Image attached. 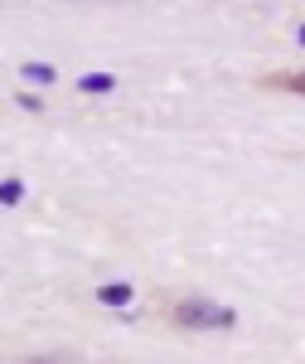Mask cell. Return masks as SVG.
Returning a JSON list of instances; mask_svg holds the SVG:
<instances>
[{"instance_id": "obj_1", "label": "cell", "mask_w": 305, "mask_h": 364, "mask_svg": "<svg viewBox=\"0 0 305 364\" xmlns=\"http://www.w3.org/2000/svg\"><path fill=\"white\" fill-rule=\"evenodd\" d=\"M238 316L223 306V301H209V296H184L179 306H174V326H184V331H228Z\"/></svg>"}, {"instance_id": "obj_2", "label": "cell", "mask_w": 305, "mask_h": 364, "mask_svg": "<svg viewBox=\"0 0 305 364\" xmlns=\"http://www.w3.org/2000/svg\"><path fill=\"white\" fill-rule=\"evenodd\" d=\"M97 301H102V306H131V301H136V287H131V282H107V287L97 291Z\"/></svg>"}, {"instance_id": "obj_3", "label": "cell", "mask_w": 305, "mask_h": 364, "mask_svg": "<svg viewBox=\"0 0 305 364\" xmlns=\"http://www.w3.org/2000/svg\"><path fill=\"white\" fill-rule=\"evenodd\" d=\"M262 83H267V87H281V92H301V97H305V73H267Z\"/></svg>"}, {"instance_id": "obj_4", "label": "cell", "mask_w": 305, "mask_h": 364, "mask_svg": "<svg viewBox=\"0 0 305 364\" xmlns=\"http://www.w3.org/2000/svg\"><path fill=\"white\" fill-rule=\"evenodd\" d=\"M78 87L97 97V92H111V87H116V78H111V73H83V78H78Z\"/></svg>"}, {"instance_id": "obj_5", "label": "cell", "mask_w": 305, "mask_h": 364, "mask_svg": "<svg viewBox=\"0 0 305 364\" xmlns=\"http://www.w3.org/2000/svg\"><path fill=\"white\" fill-rule=\"evenodd\" d=\"M20 199H25V180H15V175L0 180V204H20Z\"/></svg>"}, {"instance_id": "obj_6", "label": "cell", "mask_w": 305, "mask_h": 364, "mask_svg": "<svg viewBox=\"0 0 305 364\" xmlns=\"http://www.w3.org/2000/svg\"><path fill=\"white\" fill-rule=\"evenodd\" d=\"M25 78L29 83H58V73L49 68V63H25Z\"/></svg>"}, {"instance_id": "obj_7", "label": "cell", "mask_w": 305, "mask_h": 364, "mask_svg": "<svg viewBox=\"0 0 305 364\" xmlns=\"http://www.w3.org/2000/svg\"><path fill=\"white\" fill-rule=\"evenodd\" d=\"M15 102H20V107H25V112H44V102H39V97H34V92H15Z\"/></svg>"}, {"instance_id": "obj_8", "label": "cell", "mask_w": 305, "mask_h": 364, "mask_svg": "<svg viewBox=\"0 0 305 364\" xmlns=\"http://www.w3.org/2000/svg\"><path fill=\"white\" fill-rule=\"evenodd\" d=\"M29 364H73V355H39V360H29Z\"/></svg>"}, {"instance_id": "obj_9", "label": "cell", "mask_w": 305, "mask_h": 364, "mask_svg": "<svg viewBox=\"0 0 305 364\" xmlns=\"http://www.w3.org/2000/svg\"><path fill=\"white\" fill-rule=\"evenodd\" d=\"M296 39H301V49H305V25H301V29H296Z\"/></svg>"}]
</instances>
